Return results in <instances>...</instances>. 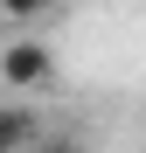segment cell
<instances>
[{
    "label": "cell",
    "instance_id": "1",
    "mask_svg": "<svg viewBox=\"0 0 146 153\" xmlns=\"http://www.w3.org/2000/svg\"><path fill=\"white\" fill-rule=\"evenodd\" d=\"M0 84H14V91H49L56 84V49L35 42V35H21L0 49Z\"/></svg>",
    "mask_w": 146,
    "mask_h": 153
},
{
    "label": "cell",
    "instance_id": "3",
    "mask_svg": "<svg viewBox=\"0 0 146 153\" xmlns=\"http://www.w3.org/2000/svg\"><path fill=\"white\" fill-rule=\"evenodd\" d=\"M63 0H0V14H14V21H35V14H56Z\"/></svg>",
    "mask_w": 146,
    "mask_h": 153
},
{
    "label": "cell",
    "instance_id": "4",
    "mask_svg": "<svg viewBox=\"0 0 146 153\" xmlns=\"http://www.w3.org/2000/svg\"><path fill=\"white\" fill-rule=\"evenodd\" d=\"M35 153H84V139H77V132H42Z\"/></svg>",
    "mask_w": 146,
    "mask_h": 153
},
{
    "label": "cell",
    "instance_id": "2",
    "mask_svg": "<svg viewBox=\"0 0 146 153\" xmlns=\"http://www.w3.org/2000/svg\"><path fill=\"white\" fill-rule=\"evenodd\" d=\"M42 146V118L28 105H0V153H35Z\"/></svg>",
    "mask_w": 146,
    "mask_h": 153
}]
</instances>
